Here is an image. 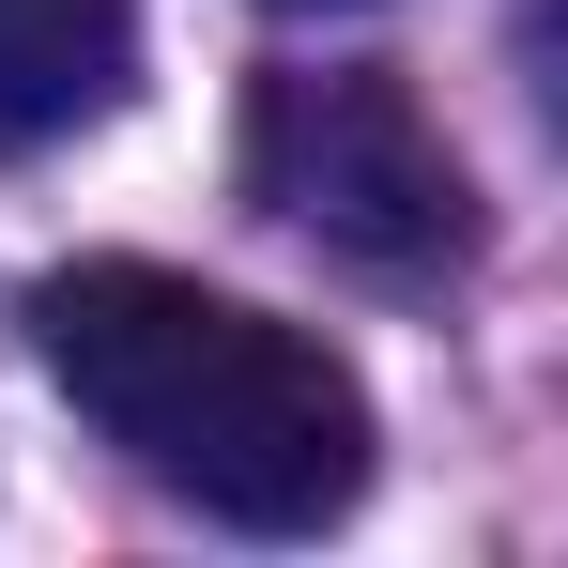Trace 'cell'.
Here are the masks:
<instances>
[{
    "label": "cell",
    "instance_id": "obj_2",
    "mask_svg": "<svg viewBox=\"0 0 568 568\" xmlns=\"http://www.w3.org/2000/svg\"><path fill=\"white\" fill-rule=\"evenodd\" d=\"M246 200L277 231H307V246L369 262V277H430V262L476 246L462 154L415 108V78H384V62H292V78H262V108H246Z\"/></svg>",
    "mask_w": 568,
    "mask_h": 568
},
{
    "label": "cell",
    "instance_id": "obj_3",
    "mask_svg": "<svg viewBox=\"0 0 568 568\" xmlns=\"http://www.w3.org/2000/svg\"><path fill=\"white\" fill-rule=\"evenodd\" d=\"M139 78V0H0V154L108 123Z\"/></svg>",
    "mask_w": 568,
    "mask_h": 568
},
{
    "label": "cell",
    "instance_id": "obj_1",
    "mask_svg": "<svg viewBox=\"0 0 568 568\" xmlns=\"http://www.w3.org/2000/svg\"><path fill=\"white\" fill-rule=\"evenodd\" d=\"M31 354L170 507L231 538H323L369 491V384L246 292L170 262H62L31 292Z\"/></svg>",
    "mask_w": 568,
    "mask_h": 568
}]
</instances>
